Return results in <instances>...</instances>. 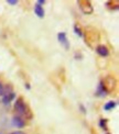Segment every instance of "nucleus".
Returning a JSON list of instances; mask_svg holds the SVG:
<instances>
[{
    "instance_id": "1",
    "label": "nucleus",
    "mask_w": 119,
    "mask_h": 134,
    "mask_svg": "<svg viewBox=\"0 0 119 134\" xmlns=\"http://www.w3.org/2000/svg\"><path fill=\"white\" fill-rule=\"evenodd\" d=\"M86 43H88L89 46H92V42L99 41V33L94 27H87L86 29Z\"/></svg>"
},
{
    "instance_id": "2",
    "label": "nucleus",
    "mask_w": 119,
    "mask_h": 134,
    "mask_svg": "<svg viewBox=\"0 0 119 134\" xmlns=\"http://www.w3.org/2000/svg\"><path fill=\"white\" fill-rule=\"evenodd\" d=\"M77 4L84 14H92L94 12L93 4L90 1H88V0H78Z\"/></svg>"
},
{
    "instance_id": "3",
    "label": "nucleus",
    "mask_w": 119,
    "mask_h": 134,
    "mask_svg": "<svg viewBox=\"0 0 119 134\" xmlns=\"http://www.w3.org/2000/svg\"><path fill=\"white\" fill-rule=\"evenodd\" d=\"M25 108H27V103L24 101V99L22 97L17 98L15 102H14V109H15L17 112H18L19 114H21V115H23L24 112H25Z\"/></svg>"
},
{
    "instance_id": "4",
    "label": "nucleus",
    "mask_w": 119,
    "mask_h": 134,
    "mask_svg": "<svg viewBox=\"0 0 119 134\" xmlns=\"http://www.w3.org/2000/svg\"><path fill=\"white\" fill-rule=\"evenodd\" d=\"M104 83V87L106 88L107 92H110L115 89L116 87V79L112 76H107L104 80H101Z\"/></svg>"
},
{
    "instance_id": "5",
    "label": "nucleus",
    "mask_w": 119,
    "mask_h": 134,
    "mask_svg": "<svg viewBox=\"0 0 119 134\" xmlns=\"http://www.w3.org/2000/svg\"><path fill=\"white\" fill-rule=\"evenodd\" d=\"M96 53H97L99 56L101 57H107L109 55V49L106 45H103V44H100V45H97L95 48Z\"/></svg>"
},
{
    "instance_id": "6",
    "label": "nucleus",
    "mask_w": 119,
    "mask_h": 134,
    "mask_svg": "<svg viewBox=\"0 0 119 134\" xmlns=\"http://www.w3.org/2000/svg\"><path fill=\"white\" fill-rule=\"evenodd\" d=\"M13 91V87L12 85H10V83H7V85H4V83L0 82V96H4V94H8L10 92Z\"/></svg>"
},
{
    "instance_id": "7",
    "label": "nucleus",
    "mask_w": 119,
    "mask_h": 134,
    "mask_svg": "<svg viewBox=\"0 0 119 134\" xmlns=\"http://www.w3.org/2000/svg\"><path fill=\"white\" fill-rule=\"evenodd\" d=\"M58 38H59V42L65 47V49H69L70 48V42L67 40V36L64 32H60L58 34Z\"/></svg>"
},
{
    "instance_id": "8",
    "label": "nucleus",
    "mask_w": 119,
    "mask_h": 134,
    "mask_svg": "<svg viewBox=\"0 0 119 134\" xmlns=\"http://www.w3.org/2000/svg\"><path fill=\"white\" fill-rule=\"evenodd\" d=\"M107 90H106V88L104 87V83H103V81H99V83H98V86H97V89H96V96L97 97H100V98H104V97H106L107 96Z\"/></svg>"
},
{
    "instance_id": "9",
    "label": "nucleus",
    "mask_w": 119,
    "mask_h": 134,
    "mask_svg": "<svg viewBox=\"0 0 119 134\" xmlns=\"http://www.w3.org/2000/svg\"><path fill=\"white\" fill-rule=\"evenodd\" d=\"M12 124L15 127H18V129H22V127H24V125H25V121L22 119L20 115H15L12 118Z\"/></svg>"
},
{
    "instance_id": "10",
    "label": "nucleus",
    "mask_w": 119,
    "mask_h": 134,
    "mask_svg": "<svg viewBox=\"0 0 119 134\" xmlns=\"http://www.w3.org/2000/svg\"><path fill=\"white\" fill-rule=\"evenodd\" d=\"M15 98V93L12 91V92H10L8 94H4V96L2 97V100H1V102L4 104V105H9V103L12 101V100Z\"/></svg>"
},
{
    "instance_id": "11",
    "label": "nucleus",
    "mask_w": 119,
    "mask_h": 134,
    "mask_svg": "<svg viewBox=\"0 0 119 134\" xmlns=\"http://www.w3.org/2000/svg\"><path fill=\"white\" fill-rule=\"evenodd\" d=\"M34 13L39 16V18H44V9H43V7L42 5H40V4H38V3H35L34 4Z\"/></svg>"
},
{
    "instance_id": "12",
    "label": "nucleus",
    "mask_w": 119,
    "mask_h": 134,
    "mask_svg": "<svg viewBox=\"0 0 119 134\" xmlns=\"http://www.w3.org/2000/svg\"><path fill=\"white\" fill-rule=\"evenodd\" d=\"M106 7L109 10H117L119 8V2L118 1H107Z\"/></svg>"
},
{
    "instance_id": "13",
    "label": "nucleus",
    "mask_w": 119,
    "mask_h": 134,
    "mask_svg": "<svg viewBox=\"0 0 119 134\" xmlns=\"http://www.w3.org/2000/svg\"><path fill=\"white\" fill-rule=\"evenodd\" d=\"M116 105H117V102L116 101H108V102L105 103L104 110L105 111H110V110H112L114 108H116Z\"/></svg>"
},
{
    "instance_id": "14",
    "label": "nucleus",
    "mask_w": 119,
    "mask_h": 134,
    "mask_svg": "<svg viewBox=\"0 0 119 134\" xmlns=\"http://www.w3.org/2000/svg\"><path fill=\"white\" fill-rule=\"evenodd\" d=\"M99 126L103 130H107L108 126H107V119H100L99 120Z\"/></svg>"
},
{
    "instance_id": "15",
    "label": "nucleus",
    "mask_w": 119,
    "mask_h": 134,
    "mask_svg": "<svg viewBox=\"0 0 119 134\" xmlns=\"http://www.w3.org/2000/svg\"><path fill=\"white\" fill-rule=\"evenodd\" d=\"M74 32H75V34H76V35H78V36H83V31H82V29H81V26L77 25V24L74 25Z\"/></svg>"
},
{
    "instance_id": "16",
    "label": "nucleus",
    "mask_w": 119,
    "mask_h": 134,
    "mask_svg": "<svg viewBox=\"0 0 119 134\" xmlns=\"http://www.w3.org/2000/svg\"><path fill=\"white\" fill-rule=\"evenodd\" d=\"M7 3L10 5H15L18 3V1H17V0H7Z\"/></svg>"
},
{
    "instance_id": "17",
    "label": "nucleus",
    "mask_w": 119,
    "mask_h": 134,
    "mask_svg": "<svg viewBox=\"0 0 119 134\" xmlns=\"http://www.w3.org/2000/svg\"><path fill=\"white\" fill-rule=\"evenodd\" d=\"M75 58H76V59H82V54H81V53L78 54V53L76 52V53H75Z\"/></svg>"
},
{
    "instance_id": "18",
    "label": "nucleus",
    "mask_w": 119,
    "mask_h": 134,
    "mask_svg": "<svg viewBox=\"0 0 119 134\" xmlns=\"http://www.w3.org/2000/svg\"><path fill=\"white\" fill-rule=\"evenodd\" d=\"M79 108H81V110H82L83 113H86V109H85V107H84L83 104H79Z\"/></svg>"
},
{
    "instance_id": "19",
    "label": "nucleus",
    "mask_w": 119,
    "mask_h": 134,
    "mask_svg": "<svg viewBox=\"0 0 119 134\" xmlns=\"http://www.w3.org/2000/svg\"><path fill=\"white\" fill-rule=\"evenodd\" d=\"M37 3L40 4V5H42V4L45 3V0H38V2H37Z\"/></svg>"
},
{
    "instance_id": "20",
    "label": "nucleus",
    "mask_w": 119,
    "mask_h": 134,
    "mask_svg": "<svg viewBox=\"0 0 119 134\" xmlns=\"http://www.w3.org/2000/svg\"><path fill=\"white\" fill-rule=\"evenodd\" d=\"M11 134H25V133H23L22 131H14V132H12Z\"/></svg>"
},
{
    "instance_id": "21",
    "label": "nucleus",
    "mask_w": 119,
    "mask_h": 134,
    "mask_svg": "<svg viewBox=\"0 0 119 134\" xmlns=\"http://www.w3.org/2000/svg\"><path fill=\"white\" fill-rule=\"evenodd\" d=\"M24 86H25L27 89H30V83H29V82H25V85H24Z\"/></svg>"
},
{
    "instance_id": "22",
    "label": "nucleus",
    "mask_w": 119,
    "mask_h": 134,
    "mask_svg": "<svg viewBox=\"0 0 119 134\" xmlns=\"http://www.w3.org/2000/svg\"><path fill=\"white\" fill-rule=\"evenodd\" d=\"M106 134H110V133H106Z\"/></svg>"
}]
</instances>
